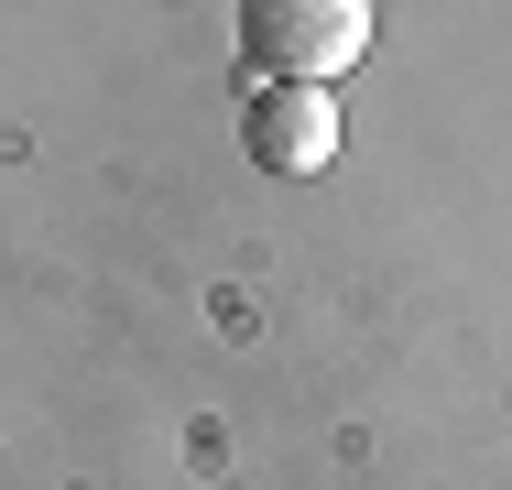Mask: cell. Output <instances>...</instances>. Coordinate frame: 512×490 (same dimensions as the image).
<instances>
[{
    "label": "cell",
    "instance_id": "7a4b0ae2",
    "mask_svg": "<svg viewBox=\"0 0 512 490\" xmlns=\"http://www.w3.org/2000/svg\"><path fill=\"white\" fill-rule=\"evenodd\" d=\"M240 131H251L262 175H327L338 142H349L338 88H240Z\"/></svg>",
    "mask_w": 512,
    "mask_h": 490
},
{
    "label": "cell",
    "instance_id": "6da1fadb",
    "mask_svg": "<svg viewBox=\"0 0 512 490\" xmlns=\"http://www.w3.org/2000/svg\"><path fill=\"white\" fill-rule=\"evenodd\" d=\"M240 55L262 88H338L371 55V0H240Z\"/></svg>",
    "mask_w": 512,
    "mask_h": 490
}]
</instances>
